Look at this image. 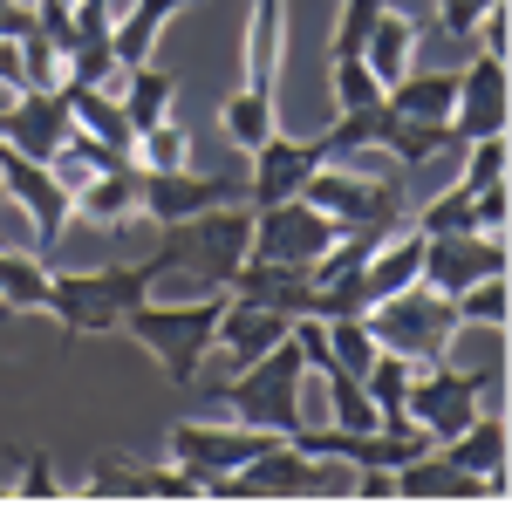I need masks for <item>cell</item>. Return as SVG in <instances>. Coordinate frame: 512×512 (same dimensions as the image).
I'll list each match as a JSON object with an SVG mask.
<instances>
[{"instance_id":"1f68e13d","label":"cell","mask_w":512,"mask_h":512,"mask_svg":"<svg viewBox=\"0 0 512 512\" xmlns=\"http://www.w3.org/2000/svg\"><path fill=\"white\" fill-rule=\"evenodd\" d=\"M451 308H458V328H499L506 335L512 328V308H506V274H492V280H472L465 294H451Z\"/></svg>"},{"instance_id":"ac0fdd59","label":"cell","mask_w":512,"mask_h":512,"mask_svg":"<svg viewBox=\"0 0 512 512\" xmlns=\"http://www.w3.org/2000/svg\"><path fill=\"white\" fill-rule=\"evenodd\" d=\"M226 294L246 301V308H267V315H280V321H301L308 308H315V280H308V267H294V260H253V253L233 267Z\"/></svg>"},{"instance_id":"4316f807","label":"cell","mask_w":512,"mask_h":512,"mask_svg":"<svg viewBox=\"0 0 512 512\" xmlns=\"http://www.w3.org/2000/svg\"><path fill=\"white\" fill-rule=\"evenodd\" d=\"M117 103H123V117H130V130L144 137V130H158L164 117H178V82L164 76V69H151V62H137V69H123Z\"/></svg>"},{"instance_id":"7c38bea8","label":"cell","mask_w":512,"mask_h":512,"mask_svg":"<svg viewBox=\"0 0 512 512\" xmlns=\"http://www.w3.org/2000/svg\"><path fill=\"white\" fill-rule=\"evenodd\" d=\"M246 158H253V171L239 178V185H246V212H260V205H280V198H301L308 171L328 164V144H321V137H287V130H274V137H260Z\"/></svg>"},{"instance_id":"7a4b0ae2","label":"cell","mask_w":512,"mask_h":512,"mask_svg":"<svg viewBox=\"0 0 512 512\" xmlns=\"http://www.w3.org/2000/svg\"><path fill=\"white\" fill-rule=\"evenodd\" d=\"M219 315H226V287H205L198 301H130L123 308V335L130 342H144V349L158 355L164 383H178V390H192L198 383V362L212 355L219 342Z\"/></svg>"},{"instance_id":"5b68a950","label":"cell","mask_w":512,"mask_h":512,"mask_svg":"<svg viewBox=\"0 0 512 512\" xmlns=\"http://www.w3.org/2000/svg\"><path fill=\"white\" fill-rule=\"evenodd\" d=\"M506 390V362H485V369H458V362H417V376H410V396H403V417H410V431H424L431 444L444 437H458L472 424L485 403H499Z\"/></svg>"},{"instance_id":"e0dca14e","label":"cell","mask_w":512,"mask_h":512,"mask_svg":"<svg viewBox=\"0 0 512 512\" xmlns=\"http://www.w3.org/2000/svg\"><path fill=\"white\" fill-rule=\"evenodd\" d=\"M506 55L472 48V69H458V103H451V137L478 144V137H506Z\"/></svg>"},{"instance_id":"d6a6232c","label":"cell","mask_w":512,"mask_h":512,"mask_svg":"<svg viewBox=\"0 0 512 512\" xmlns=\"http://www.w3.org/2000/svg\"><path fill=\"white\" fill-rule=\"evenodd\" d=\"M7 458H14V499H41V506H55V499H76V485H62L55 478V458L48 451H21V444H7Z\"/></svg>"},{"instance_id":"ffe728a7","label":"cell","mask_w":512,"mask_h":512,"mask_svg":"<svg viewBox=\"0 0 512 512\" xmlns=\"http://www.w3.org/2000/svg\"><path fill=\"white\" fill-rule=\"evenodd\" d=\"M424 280V233L410 226V212H403V226H390V239L362 260V287H369V308L376 301H390L403 287H417Z\"/></svg>"},{"instance_id":"2e32d148","label":"cell","mask_w":512,"mask_h":512,"mask_svg":"<svg viewBox=\"0 0 512 512\" xmlns=\"http://www.w3.org/2000/svg\"><path fill=\"white\" fill-rule=\"evenodd\" d=\"M69 137H76V117H69L62 89H14V96H7V110H0V144H14L21 158L48 164Z\"/></svg>"},{"instance_id":"5bb4252c","label":"cell","mask_w":512,"mask_h":512,"mask_svg":"<svg viewBox=\"0 0 512 512\" xmlns=\"http://www.w3.org/2000/svg\"><path fill=\"white\" fill-rule=\"evenodd\" d=\"M315 458H301L287 437H274L253 465H239V472L226 478H212L205 485V499H321V485H315Z\"/></svg>"},{"instance_id":"9c48e42d","label":"cell","mask_w":512,"mask_h":512,"mask_svg":"<svg viewBox=\"0 0 512 512\" xmlns=\"http://www.w3.org/2000/svg\"><path fill=\"white\" fill-rule=\"evenodd\" d=\"M246 205V185L226 178V171H192V164H178V171H144L137 164V219H158V226H185L198 212H212V205Z\"/></svg>"},{"instance_id":"83f0119b","label":"cell","mask_w":512,"mask_h":512,"mask_svg":"<svg viewBox=\"0 0 512 512\" xmlns=\"http://www.w3.org/2000/svg\"><path fill=\"white\" fill-rule=\"evenodd\" d=\"M76 219H89V226H130L137 219V164H117V171H96L89 185L76 192Z\"/></svg>"},{"instance_id":"603a6c76","label":"cell","mask_w":512,"mask_h":512,"mask_svg":"<svg viewBox=\"0 0 512 512\" xmlns=\"http://www.w3.org/2000/svg\"><path fill=\"white\" fill-rule=\"evenodd\" d=\"M185 7H205V0H137L123 21H110V48H117L123 69H137V62H151V48H158V35L185 14Z\"/></svg>"},{"instance_id":"e575fe53","label":"cell","mask_w":512,"mask_h":512,"mask_svg":"<svg viewBox=\"0 0 512 512\" xmlns=\"http://www.w3.org/2000/svg\"><path fill=\"white\" fill-rule=\"evenodd\" d=\"M328 76H335V110H362V103H383V82L369 76V62L349 55V62H328Z\"/></svg>"},{"instance_id":"52a82bcc","label":"cell","mask_w":512,"mask_h":512,"mask_svg":"<svg viewBox=\"0 0 512 512\" xmlns=\"http://www.w3.org/2000/svg\"><path fill=\"white\" fill-rule=\"evenodd\" d=\"M369 335H376L383 349L410 355V362H437V355L451 349V335H458V308L417 280V287H403V294H390V301L369 308Z\"/></svg>"},{"instance_id":"3957f363","label":"cell","mask_w":512,"mask_h":512,"mask_svg":"<svg viewBox=\"0 0 512 512\" xmlns=\"http://www.w3.org/2000/svg\"><path fill=\"white\" fill-rule=\"evenodd\" d=\"M280 62H287V0H253L246 14V82L226 96V137L233 151H253L280 130Z\"/></svg>"},{"instance_id":"d4e9b609","label":"cell","mask_w":512,"mask_h":512,"mask_svg":"<svg viewBox=\"0 0 512 512\" xmlns=\"http://www.w3.org/2000/svg\"><path fill=\"white\" fill-rule=\"evenodd\" d=\"M55 89H62V103H69V117H76L82 137L117 144V151L137 144V130H130V117H123V103H117V89H89V82H55Z\"/></svg>"},{"instance_id":"9a60e30c","label":"cell","mask_w":512,"mask_h":512,"mask_svg":"<svg viewBox=\"0 0 512 512\" xmlns=\"http://www.w3.org/2000/svg\"><path fill=\"white\" fill-rule=\"evenodd\" d=\"M506 274V239L499 233H424V287L431 294H465L472 280Z\"/></svg>"},{"instance_id":"f35d334b","label":"cell","mask_w":512,"mask_h":512,"mask_svg":"<svg viewBox=\"0 0 512 512\" xmlns=\"http://www.w3.org/2000/svg\"><path fill=\"white\" fill-rule=\"evenodd\" d=\"M355 499H369V506H383V499H396V472H362V485H355Z\"/></svg>"},{"instance_id":"d590c367","label":"cell","mask_w":512,"mask_h":512,"mask_svg":"<svg viewBox=\"0 0 512 512\" xmlns=\"http://www.w3.org/2000/svg\"><path fill=\"white\" fill-rule=\"evenodd\" d=\"M458 185H472V192L506 185V137H478V144H465V171H458Z\"/></svg>"},{"instance_id":"8fae6325","label":"cell","mask_w":512,"mask_h":512,"mask_svg":"<svg viewBox=\"0 0 512 512\" xmlns=\"http://www.w3.org/2000/svg\"><path fill=\"white\" fill-rule=\"evenodd\" d=\"M342 239V226L315 212L308 198H280V205H260L253 212V239H246V253L253 260H294V267H315L321 253Z\"/></svg>"},{"instance_id":"ab89813d","label":"cell","mask_w":512,"mask_h":512,"mask_svg":"<svg viewBox=\"0 0 512 512\" xmlns=\"http://www.w3.org/2000/svg\"><path fill=\"white\" fill-rule=\"evenodd\" d=\"M7 96H14V89H0V110H7Z\"/></svg>"},{"instance_id":"7402d4cb","label":"cell","mask_w":512,"mask_h":512,"mask_svg":"<svg viewBox=\"0 0 512 512\" xmlns=\"http://www.w3.org/2000/svg\"><path fill=\"white\" fill-rule=\"evenodd\" d=\"M383 103H390L396 117L410 123H451V103H458V69H410L403 82L383 89Z\"/></svg>"},{"instance_id":"f1b7e54d","label":"cell","mask_w":512,"mask_h":512,"mask_svg":"<svg viewBox=\"0 0 512 512\" xmlns=\"http://www.w3.org/2000/svg\"><path fill=\"white\" fill-rule=\"evenodd\" d=\"M287 328H294V321L267 315V308H246V301H233V294H226V315H219V342H212V349H226L233 362H253V355L274 349Z\"/></svg>"},{"instance_id":"8992f818","label":"cell","mask_w":512,"mask_h":512,"mask_svg":"<svg viewBox=\"0 0 512 512\" xmlns=\"http://www.w3.org/2000/svg\"><path fill=\"white\" fill-rule=\"evenodd\" d=\"M301 198H308L315 212H328L342 233H355V226H390V219L410 212V205H403V178H369V171H355V164H342V158H328L321 171H308Z\"/></svg>"},{"instance_id":"44dd1931","label":"cell","mask_w":512,"mask_h":512,"mask_svg":"<svg viewBox=\"0 0 512 512\" xmlns=\"http://www.w3.org/2000/svg\"><path fill=\"white\" fill-rule=\"evenodd\" d=\"M444 465H458V472H478V478H506V410L499 403H485L472 424L458 437H444V444H431Z\"/></svg>"},{"instance_id":"cb8c5ba5","label":"cell","mask_w":512,"mask_h":512,"mask_svg":"<svg viewBox=\"0 0 512 512\" xmlns=\"http://www.w3.org/2000/svg\"><path fill=\"white\" fill-rule=\"evenodd\" d=\"M362 62H369V76L383 82H403L410 69H417V21H403L390 0H383V14H376V28H369V41H362Z\"/></svg>"},{"instance_id":"836d02e7","label":"cell","mask_w":512,"mask_h":512,"mask_svg":"<svg viewBox=\"0 0 512 512\" xmlns=\"http://www.w3.org/2000/svg\"><path fill=\"white\" fill-rule=\"evenodd\" d=\"M130 158L144 164V171H178V164H192V137H185L178 117H164L158 130H144V137L130 144Z\"/></svg>"},{"instance_id":"4fadbf2b","label":"cell","mask_w":512,"mask_h":512,"mask_svg":"<svg viewBox=\"0 0 512 512\" xmlns=\"http://www.w3.org/2000/svg\"><path fill=\"white\" fill-rule=\"evenodd\" d=\"M267 444H274V431H253L239 417L233 424H171V465H185L198 485H212V478L253 465Z\"/></svg>"},{"instance_id":"484cf974","label":"cell","mask_w":512,"mask_h":512,"mask_svg":"<svg viewBox=\"0 0 512 512\" xmlns=\"http://www.w3.org/2000/svg\"><path fill=\"white\" fill-rule=\"evenodd\" d=\"M410 376H417V362L396 355V349H376V355H369V369H362V396H369V410H376L383 431H410V417H403Z\"/></svg>"},{"instance_id":"d6986e66","label":"cell","mask_w":512,"mask_h":512,"mask_svg":"<svg viewBox=\"0 0 512 512\" xmlns=\"http://www.w3.org/2000/svg\"><path fill=\"white\" fill-rule=\"evenodd\" d=\"M410 226L417 233H499L506 239V185H451V192H437L431 205H417L410 212Z\"/></svg>"},{"instance_id":"8d00e7d4","label":"cell","mask_w":512,"mask_h":512,"mask_svg":"<svg viewBox=\"0 0 512 512\" xmlns=\"http://www.w3.org/2000/svg\"><path fill=\"white\" fill-rule=\"evenodd\" d=\"M492 0H437V35H451V41H472L478 28V14H485Z\"/></svg>"},{"instance_id":"f546056e","label":"cell","mask_w":512,"mask_h":512,"mask_svg":"<svg viewBox=\"0 0 512 512\" xmlns=\"http://www.w3.org/2000/svg\"><path fill=\"white\" fill-rule=\"evenodd\" d=\"M48 260L0 246V315H48Z\"/></svg>"},{"instance_id":"6da1fadb","label":"cell","mask_w":512,"mask_h":512,"mask_svg":"<svg viewBox=\"0 0 512 512\" xmlns=\"http://www.w3.org/2000/svg\"><path fill=\"white\" fill-rule=\"evenodd\" d=\"M171 267H185V246H178V226H164V246L151 260H117V267H89V274H48V315L62 321V335L82 342V335H110L123 321L130 301L151 294V280H164Z\"/></svg>"},{"instance_id":"277c9868","label":"cell","mask_w":512,"mask_h":512,"mask_svg":"<svg viewBox=\"0 0 512 512\" xmlns=\"http://www.w3.org/2000/svg\"><path fill=\"white\" fill-rule=\"evenodd\" d=\"M301 369H308V355L294 342V328L280 335L267 355H253V362H239L233 383H219V403L233 410L239 424H253V431H274V437H294L308 417H301Z\"/></svg>"},{"instance_id":"30bf717a","label":"cell","mask_w":512,"mask_h":512,"mask_svg":"<svg viewBox=\"0 0 512 512\" xmlns=\"http://www.w3.org/2000/svg\"><path fill=\"white\" fill-rule=\"evenodd\" d=\"M0 185H7V198L35 219V260H48L55 267V253H62V233H69V219H76V205H69V185L48 171V164L21 158L14 144H0Z\"/></svg>"},{"instance_id":"74e56055","label":"cell","mask_w":512,"mask_h":512,"mask_svg":"<svg viewBox=\"0 0 512 512\" xmlns=\"http://www.w3.org/2000/svg\"><path fill=\"white\" fill-rule=\"evenodd\" d=\"M35 28V0H0V35H28Z\"/></svg>"},{"instance_id":"ba28073f","label":"cell","mask_w":512,"mask_h":512,"mask_svg":"<svg viewBox=\"0 0 512 512\" xmlns=\"http://www.w3.org/2000/svg\"><path fill=\"white\" fill-rule=\"evenodd\" d=\"M76 499H144V506H192L205 499V485H198L185 465H144V458H130V451H103L89 478L76 485Z\"/></svg>"},{"instance_id":"4dcf8cb0","label":"cell","mask_w":512,"mask_h":512,"mask_svg":"<svg viewBox=\"0 0 512 512\" xmlns=\"http://www.w3.org/2000/svg\"><path fill=\"white\" fill-rule=\"evenodd\" d=\"M451 144H458V137H451V123H410V117H396V110H390L376 151H390L396 171H417V164H431L437 151H451Z\"/></svg>"}]
</instances>
